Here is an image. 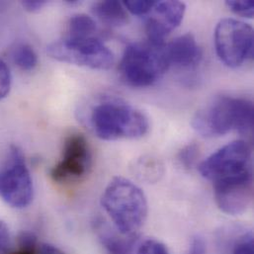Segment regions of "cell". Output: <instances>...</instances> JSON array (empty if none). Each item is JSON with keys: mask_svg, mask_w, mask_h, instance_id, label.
Listing matches in <instances>:
<instances>
[{"mask_svg": "<svg viewBox=\"0 0 254 254\" xmlns=\"http://www.w3.org/2000/svg\"><path fill=\"white\" fill-rule=\"evenodd\" d=\"M192 127L207 137L224 135L232 130L252 133L254 103L245 98L218 96L195 114Z\"/></svg>", "mask_w": 254, "mask_h": 254, "instance_id": "obj_1", "label": "cell"}, {"mask_svg": "<svg viewBox=\"0 0 254 254\" xmlns=\"http://www.w3.org/2000/svg\"><path fill=\"white\" fill-rule=\"evenodd\" d=\"M101 204L119 233L126 237H133L147 216L143 192L124 177H115L110 181L102 195Z\"/></svg>", "mask_w": 254, "mask_h": 254, "instance_id": "obj_2", "label": "cell"}, {"mask_svg": "<svg viewBox=\"0 0 254 254\" xmlns=\"http://www.w3.org/2000/svg\"><path fill=\"white\" fill-rule=\"evenodd\" d=\"M89 126L99 138L117 140L143 136L149 124L145 115L131 105L120 99L107 98L91 108Z\"/></svg>", "mask_w": 254, "mask_h": 254, "instance_id": "obj_3", "label": "cell"}, {"mask_svg": "<svg viewBox=\"0 0 254 254\" xmlns=\"http://www.w3.org/2000/svg\"><path fill=\"white\" fill-rule=\"evenodd\" d=\"M168 68L165 45L148 40L128 45L120 64L123 79L133 87L152 85Z\"/></svg>", "mask_w": 254, "mask_h": 254, "instance_id": "obj_4", "label": "cell"}, {"mask_svg": "<svg viewBox=\"0 0 254 254\" xmlns=\"http://www.w3.org/2000/svg\"><path fill=\"white\" fill-rule=\"evenodd\" d=\"M47 52L57 61L92 69H108L115 62L112 51L95 37H65L49 45Z\"/></svg>", "mask_w": 254, "mask_h": 254, "instance_id": "obj_5", "label": "cell"}, {"mask_svg": "<svg viewBox=\"0 0 254 254\" xmlns=\"http://www.w3.org/2000/svg\"><path fill=\"white\" fill-rule=\"evenodd\" d=\"M33 181L22 150L11 145L0 166V198L16 209L28 207L33 200Z\"/></svg>", "mask_w": 254, "mask_h": 254, "instance_id": "obj_6", "label": "cell"}, {"mask_svg": "<svg viewBox=\"0 0 254 254\" xmlns=\"http://www.w3.org/2000/svg\"><path fill=\"white\" fill-rule=\"evenodd\" d=\"M219 59L229 67H239L254 56V30L240 20L226 18L215 29Z\"/></svg>", "mask_w": 254, "mask_h": 254, "instance_id": "obj_7", "label": "cell"}, {"mask_svg": "<svg viewBox=\"0 0 254 254\" xmlns=\"http://www.w3.org/2000/svg\"><path fill=\"white\" fill-rule=\"evenodd\" d=\"M252 147L243 139L223 146L199 166L201 175L213 183L253 171Z\"/></svg>", "mask_w": 254, "mask_h": 254, "instance_id": "obj_8", "label": "cell"}, {"mask_svg": "<svg viewBox=\"0 0 254 254\" xmlns=\"http://www.w3.org/2000/svg\"><path fill=\"white\" fill-rule=\"evenodd\" d=\"M91 164L87 139L81 133H71L64 140L62 158L51 170V177L61 184L77 182L88 174Z\"/></svg>", "mask_w": 254, "mask_h": 254, "instance_id": "obj_9", "label": "cell"}, {"mask_svg": "<svg viewBox=\"0 0 254 254\" xmlns=\"http://www.w3.org/2000/svg\"><path fill=\"white\" fill-rule=\"evenodd\" d=\"M214 194L221 211L232 216L243 214L254 198V172L215 182Z\"/></svg>", "mask_w": 254, "mask_h": 254, "instance_id": "obj_10", "label": "cell"}, {"mask_svg": "<svg viewBox=\"0 0 254 254\" xmlns=\"http://www.w3.org/2000/svg\"><path fill=\"white\" fill-rule=\"evenodd\" d=\"M186 6L180 1H155L145 15L144 25L147 40L163 44L164 38L182 22Z\"/></svg>", "mask_w": 254, "mask_h": 254, "instance_id": "obj_11", "label": "cell"}, {"mask_svg": "<svg viewBox=\"0 0 254 254\" xmlns=\"http://www.w3.org/2000/svg\"><path fill=\"white\" fill-rule=\"evenodd\" d=\"M169 64L178 68L189 69L196 67L202 61V50L194 35L188 33L179 36L165 46Z\"/></svg>", "mask_w": 254, "mask_h": 254, "instance_id": "obj_12", "label": "cell"}, {"mask_svg": "<svg viewBox=\"0 0 254 254\" xmlns=\"http://www.w3.org/2000/svg\"><path fill=\"white\" fill-rule=\"evenodd\" d=\"M92 13L102 23L110 27H120L127 23V15L123 2L100 1L92 6Z\"/></svg>", "mask_w": 254, "mask_h": 254, "instance_id": "obj_13", "label": "cell"}, {"mask_svg": "<svg viewBox=\"0 0 254 254\" xmlns=\"http://www.w3.org/2000/svg\"><path fill=\"white\" fill-rule=\"evenodd\" d=\"M99 241L108 254H132L135 245L134 236L121 238L105 229L100 230Z\"/></svg>", "mask_w": 254, "mask_h": 254, "instance_id": "obj_14", "label": "cell"}, {"mask_svg": "<svg viewBox=\"0 0 254 254\" xmlns=\"http://www.w3.org/2000/svg\"><path fill=\"white\" fill-rule=\"evenodd\" d=\"M135 176L145 182H156L163 174V166L161 162L151 156H143L135 161L132 167Z\"/></svg>", "mask_w": 254, "mask_h": 254, "instance_id": "obj_15", "label": "cell"}, {"mask_svg": "<svg viewBox=\"0 0 254 254\" xmlns=\"http://www.w3.org/2000/svg\"><path fill=\"white\" fill-rule=\"evenodd\" d=\"M97 30L95 21L86 14H75L69 21L67 26V36L68 38H89L94 37Z\"/></svg>", "mask_w": 254, "mask_h": 254, "instance_id": "obj_16", "label": "cell"}, {"mask_svg": "<svg viewBox=\"0 0 254 254\" xmlns=\"http://www.w3.org/2000/svg\"><path fill=\"white\" fill-rule=\"evenodd\" d=\"M10 58L22 70H33L38 64V56L35 50L28 44L20 43L14 45L10 51Z\"/></svg>", "mask_w": 254, "mask_h": 254, "instance_id": "obj_17", "label": "cell"}, {"mask_svg": "<svg viewBox=\"0 0 254 254\" xmlns=\"http://www.w3.org/2000/svg\"><path fill=\"white\" fill-rule=\"evenodd\" d=\"M226 5L233 11L235 14L246 17V18H253L254 14V2L253 0L248 1H237L231 0L227 1Z\"/></svg>", "mask_w": 254, "mask_h": 254, "instance_id": "obj_18", "label": "cell"}, {"mask_svg": "<svg viewBox=\"0 0 254 254\" xmlns=\"http://www.w3.org/2000/svg\"><path fill=\"white\" fill-rule=\"evenodd\" d=\"M198 151V146L195 143H191L183 147L178 154V160L180 164L186 169L191 168L196 161Z\"/></svg>", "mask_w": 254, "mask_h": 254, "instance_id": "obj_19", "label": "cell"}, {"mask_svg": "<svg viewBox=\"0 0 254 254\" xmlns=\"http://www.w3.org/2000/svg\"><path fill=\"white\" fill-rule=\"evenodd\" d=\"M254 234L249 232L243 235L234 246L233 254H254Z\"/></svg>", "mask_w": 254, "mask_h": 254, "instance_id": "obj_20", "label": "cell"}, {"mask_svg": "<svg viewBox=\"0 0 254 254\" xmlns=\"http://www.w3.org/2000/svg\"><path fill=\"white\" fill-rule=\"evenodd\" d=\"M155 1H124L123 5L131 14L145 16L153 7Z\"/></svg>", "mask_w": 254, "mask_h": 254, "instance_id": "obj_21", "label": "cell"}, {"mask_svg": "<svg viewBox=\"0 0 254 254\" xmlns=\"http://www.w3.org/2000/svg\"><path fill=\"white\" fill-rule=\"evenodd\" d=\"M11 88V74L6 63L0 59V100L4 99Z\"/></svg>", "mask_w": 254, "mask_h": 254, "instance_id": "obj_22", "label": "cell"}, {"mask_svg": "<svg viewBox=\"0 0 254 254\" xmlns=\"http://www.w3.org/2000/svg\"><path fill=\"white\" fill-rule=\"evenodd\" d=\"M137 254H169L163 244L155 240L145 241L138 249Z\"/></svg>", "mask_w": 254, "mask_h": 254, "instance_id": "obj_23", "label": "cell"}, {"mask_svg": "<svg viewBox=\"0 0 254 254\" xmlns=\"http://www.w3.org/2000/svg\"><path fill=\"white\" fill-rule=\"evenodd\" d=\"M9 246V231L4 222L0 221V254H6Z\"/></svg>", "mask_w": 254, "mask_h": 254, "instance_id": "obj_24", "label": "cell"}, {"mask_svg": "<svg viewBox=\"0 0 254 254\" xmlns=\"http://www.w3.org/2000/svg\"><path fill=\"white\" fill-rule=\"evenodd\" d=\"M47 4V1L45 0H27V1H22L21 5L22 7L31 13L39 12L45 5Z\"/></svg>", "mask_w": 254, "mask_h": 254, "instance_id": "obj_25", "label": "cell"}, {"mask_svg": "<svg viewBox=\"0 0 254 254\" xmlns=\"http://www.w3.org/2000/svg\"><path fill=\"white\" fill-rule=\"evenodd\" d=\"M36 254H64L61 250L50 244L38 245L36 249Z\"/></svg>", "mask_w": 254, "mask_h": 254, "instance_id": "obj_26", "label": "cell"}, {"mask_svg": "<svg viewBox=\"0 0 254 254\" xmlns=\"http://www.w3.org/2000/svg\"><path fill=\"white\" fill-rule=\"evenodd\" d=\"M189 254H206L204 243L201 240H195L191 246Z\"/></svg>", "mask_w": 254, "mask_h": 254, "instance_id": "obj_27", "label": "cell"}]
</instances>
